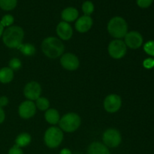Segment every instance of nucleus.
<instances>
[{
	"instance_id": "a211bd4d",
	"label": "nucleus",
	"mask_w": 154,
	"mask_h": 154,
	"mask_svg": "<svg viewBox=\"0 0 154 154\" xmlns=\"http://www.w3.org/2000/svg\"><path fill=\"white\" fill-rule=\"evenodd\" d=\"M45 118L46 121L51 125L57 124L60 120L58 111L54 108H50L47 110L45 114Z\"/></svg>"
},
{
	"instance_id": "4468645a",
	"label": "nucleus",
	"mask_w": 154,
	"mask_h": 154,
	"mask_svg": "<svg viewBox=\"0 0 154 154\" xmlns=\"http://www.w3.org/2000/svg\"><path fill=\"white\" fill-rule=\"evenodd\" d=\"M93 23V19L90 17V16L84 15L77 19L75 23V29L77 31L81 33L87 32L91 29Z\"/></svg>"
},
{
	"instance_id": "cd10ccee",
	"label": "nucleus",
	"mask_w": 154,
	"mask_h": 154,
	"mask_svg": "<svg viewBox=\"0 0 154 154\" xmlns=\"http://www.w3.org/2000/svg\"><path fill=\"white\" fill-rule=\"evenodd\" d=\"M143 66L145 69H150L154 67V58L145 59L143 62Z\"/></svg>"
},
{
	"instance_id": "a878e982",
	"label": "nucleus",
	"mask_w": 154,
	"mask_h": 154,
	"mask_svg": "<svg viewBox=\"0 0 154 154\" xmlns=\"http://www.w3.org/2000/svg\"><path fill=\"white\" fill-rule=\"evenodd\" d=\"M144 51L146 54L154 57V41H148L144 45Z\"/></svg>"
},
{
	"instance_id": "6e6552de",
	"label": "nucleus",
	"mask_w": 154,
	"mask_h": 154,
	"mask_svg": "<svg viewBox=\"0 0 154 154\" xmlns=\"http://www.w3.org/2000/svg\"><path fill=\"white\" fill-rule=\"evenodd\" d=\"M23 94L28 100L35 101L41 97L42 87L36 81H30L27 83L23 89Z\"/></svg>"
},
{
	"instance_id": "393cba45",
	"label": "nucleus",
	"mask_w": 154,
	"mask_h": 154,
	"mask_svg": "<svg viewBox=\"0 0 154 154\" xmlns=\"http://www.w3.org/2000/svg\"><path fill=\"white\" fill-rule=\"evenodd\" d=\"M8 66L10 69H11L13 71L19 70L22 67V63L18 58H13L9 61Z\"/></svg>"
},
{
	"instance_id": "9b49d317",
	"label": "nucleus",
	"mask_w": 154,
	"mask_h": 154,
	"mask_svg": "<svg viewBox=\"0 0 154 154\" xmlns=\"http://www.w3.org/2000/svg\"><path fill=\"white\" fill-rule=\"evenodd\" d=\"M60 63L65 69L69 71H75L78 69L80 62L77 56L71 53H66L62 55Z\"/></svg>"
},
{
	"instance_id": "f3484780",
	"label": "nucleus",
	"mask_w": 154,
	"mask_h": 154,
	"mask_svg": "<svg viewBox=\"0 0 154 154\" xmlns=\"http://www.w3.org/2000/svg\"><path fill=\"white\" fill-rule=\"evenodd\" d=\"M14 77V71L9 67H3L0 69V83L4 84H8L11 82Z\"/></svg>"
},
{
	"instance_id": "9d476101",
	"label": "nucleus",
	"mask_w": 154,
	"mask_h": 154,
	"mask_svg": "<svg viewBox=\"0 0 154 154\" xmlns=\"http://www.w3.org/2000/svg\"><path fill=\"white\" fill-rule=\"evenodd\" d=\"M124 38V42L126 47L133 50L138 49L139 48H141V45H143V42H144V39H143L141 33L136 31L127 32Z\"/></svg>"
},
{
	"instance_id": "412c9836",
	"label": "nucleus",
	"mask_w": 154,
	"mask_h": 154,
	"mask_svg": "<svg viewBox=\"0 0 154 154\" xmlns=\"http://www.w3.org/2000/svg\"><path fill=\"white\" fill-rule=\"evenodd\" d=\"M17 0H0V8L4 11H11L16 8Z\"/></svg>"
},
{
	"instance_id": "f257e3e1",
	"label": "nucleus",
	"mask_w": 154,
	"mask_h": 154,
	"mask_svg": "<svg viewBox=\"0 0 154 154\" xmlns=\"http://www.w3.org/2000/svg\"><path fill=\"white\" fill-rule=\"evenodd\" d=\"M24 31L20 26H11L5 29L2 35V42L8 48H17L23 44Z\"/></svg>"
},
{
	"instance_id": "bb28decb",
	"label": "nucleus",
	"mask_w": 154,
	"mask_h": 154,
	"mask_svg": "<svg viewBox=\"0 0 154 154\" xmlns=\"http://www.w3.org/2000/svg\"><path fill=\"white\" fill-rule=\"evenodd\" d=\"M153 2V0H136V3L138 7L141 8H147Z\"/></svg>"
},
{
	"instance_id": "1a4fd4ad",
	"label": "nucleus",
	"mask_w": 154,
	"mask_h": 154,
	"mask_svg": "<svg viewBox=\"0 0 154 154\" xmlns=\"http://www.w3.org/2000/svg\"><path fill=\"white\" fill-rule=\"evenodd\" d=\"M122 105V100L117 94H110L104 100V108L108 113H115L120 110Z\"/></svg>"
},
{
	"instance_id": "20e7f679",
	"label": "nucleus",
	"mask_w": 154,
	"mask_h": 154,
	"mask_svg": "<svg viewBox=\"0 0 154 154\" xmlns=\"http://www.w3.org/2000/svg\"><path fill=\"white\" fill-rule=\"evenodd\" d=\"M63 132L60 128L51 126L47 129L44 135L45 144L49 148H57L63 142Z\"/></svg>"
},
{
	"instance_id": "ddd939ff",
	"label": "nucleus",
	"mask_w": 154,
	"mask_h": 154,
	"mask_svg": "<svg viewBox=\"0 0 154 154\" xmlns=\"http://www.w3.org/2000/svg\"><path fill=\"white\" fill-rule=\"evenodd\" d=\"M57 34L62 40H69L73 35V29L69 23L62 21L57 26Z\"/></svg>"
},
{
	"instance_id": "2f4dec72",
	"label": "nucleus",
	"mask_w": 154,
	"mask_h": 154,
	"mask_svg": "<svg viewBox=\"0 0 154 154\" xmlns=\"http://www.w3.org/2000/svg\"><path fill=\"white\" fill-rule=\"evenodd\" d=\"M60 154H72V151L68 148H63L60 150Z\"/></svg>"
},
{
	"instance_id": "c85d7f7f",
	"label": "nucleus",
	"mask_w": 154,
	"mask_h": 154,
	"mask_svg": "<svg viewBox=\"0 0 154 154\" xmlns=\"http://www.w3.org/2000/svg\"><path fill=\"white\" fill-rule=\"evenodd\" d=\"M8 154H24V153L22 149L15 144V145H14L11 148L9 149L8 153Z\"/></svg>"
},
{
	"instance_id": "2eb2a0df",
	"label": "nucleus",
	"mask_w": 154,
	"mask_h": 154,
	"mask_svg": "<svg viewBox=\"0 0 154 154\" xmlns=\"http://www.w3.org/2000/svg\"><path fill=\"white\" fill-rule=\"evenodd\" d=\"M87 154H111L108 147L102 143L95 141L90 144L87 149Z\"/></svg>"
},
{
	"instance_id": "dca6fc26",
	"label": "nucleus",
	"mask_w": 154,
	"mask_h": 154,
	"mask_svg": "<svg viewBox=\"0 0 154 154\" xmlns=\"http://www.w3.org/2000/svg\"><path fill=\"white\" fill-rule=\"evenodd\" d=\"M78 11L73 7H68L62 11L61 17L63 21L66 23L73 22L78 17Z\"/></svg>"
},
{
	"instance_id": "aec40b11",
	"label": "nucleus",
	"mask_w": 154,
	"mask_h": 154,
	"mask_svg": "<svg viewBox=\"0 0 154 154\" xmlns=\"http://www.w3.org/2000/svg\"><path fill=\"white\" fill-rule=\"evenodd\" d=\"M17 49L25 56H32L35 53V48L31 44H22Z\"/></svg>"
},
{
	"instance_id": "0eeeda50",
	"label": "nucleus",
	"mask_w": 154,
	"mask_h": 154,
	"mask_svg": "<svg viewBox=\"0 0 154 154\" xmlns=\"http://www.w3.org/2000/svg\"><path fill=\"white\" fill-rule=\"evenodd\" d=\"M102 141L106 147L115 148L121 143L122 137L118 130L115 129H108L104 132Z\"/></svg>"
},
{
	"instance_id": "f03ea898",
	"label": "nucleus",
	"mask_w": 154,
	"mask_h": 154,
	"mask_svg": "<svg viewBox=\"0 0 154 154\" xmlns=\"http://www.w3.org/2000/svg\"><path fill=\"white\" fill-rule=\"evenodd\" d=\"M42 50L48 58L57 59L63 54L65 46L60 39L55 37H48L42 42Z\"/></svg>"
},
{
	"instance_id": "72a5a7b5",
	"label": "nucleus",
	"mask_w": 154,
	"mask_h": 154,
	"mask_svg": "<svg viewBox=\"0 0 154 154\" xmlns=\"http://www.w3.org/2000/svg\"><path fill=\"white\" fill-rule=\"evenodd\" d=\"M75 154H80V153H75Z\"/></svg>"
},
{
	"instance_id": "423d86ee",
	"label": "nucleus",
	"mask_w": 154,
	"mask_h": 154,
	"mask_svg": "<svg viewBox=\"0 0 154 154\" xmlns=\"http://www.w3.org/2000/svg\"><path fill=\"white\" fill-rule=\"evenodd\" d=\"M126 50L127 47L125 42L121 39H115L111 41L108 48L109 55L115 60H120L123 58L126 55Z\"/></svg>"
},
{
	"instance_id": "473e14b6",
	"label": "nucleus",
	"mask_w": 154,
	"mask_h": 154,
	"mask_svg": "<svg viewBox=\"0 0 154 154\" xmlns=\"http://www.w3.org/2000/svg\"><path fill=\"white\" fill-rule=\"evenodd\" d=\"M4 31H5L4 26H3L1 24V23H0V38L2 37V35H3V32H4Z\"/></svg>"
},
{
	"instance_id": "5701e85b",
	"label": "nucleus",
	"mask_w": 154,
	"mask_h": 154,
	"mask_svg": "<svg viewBox=\"0 0 154 154\" xmlns=\"http://www.w3.org/2000/svg\"><path fill=\"white\" fill-rule=\"evenodd\" d=\"M94 5L91 1H86L83 3L82 11L86 16H90V14H92L94 11Z\"/></svg>"
},
{
	"instance_id": "6ab92c4d",
	"label": "nucleus",
	"mask_w": 154,
	"mask_h": 154,
	"mask_svg": "<svg viewBox=\"0 0 154 154\" xmlns=\"http://www.w3.org/2000/svg\"><path fill=\"white\" fill-rule=\"evenodd\" d=\"M32 137L31 135L26 132H23V133L17 135L15 139V144L18 146L19 147L22 148V147H25L28 146L29 144L31 143Z\"/></svg>"
},
{
	"instance_id": "4be33fe9",
	"label": "nucleus",
	"mask_w": 154,
	"mask_h": 154,
	"mask_svg": "<svg viewBox=\"0 0 154 154\" xmlns=\"http://www.w3.org/2000/svg\"><path fill=\"white\" fill-rule=\"evenodd\" d=\"M36 108L39 109L40 111H47L49 109L50 102L48 99L45 97H39L35 100Z\"/></svg>"
},
{
	"instance_id": "c756f323",
	"label": "nucleus",
	"mask_w": 154,
	"mask_h": 154,
	"mask_svg": "<svg viewBox=\"0 0 154 154\" xmlns=\"http://www.w3.org/2000/svg\"><path fill=\"white\" fill-rule=\"evenodd\" d=\"M9 100L8 99L7 96H2L0 97V107L3 108V107H5L6 105H8V104Z\"/></svg>"
},
{
	"instance_id": "7ed1b4c3",
	"label": "nucleus",
	"mask_w": 154,
	"mask_h": 154,
	"mask_svg": "<svg viewBox=\"0 0 154 154\" xmlns=\"http://www.w3.org/2000/svg\"><path fill=\"white\" fill-rule=\"evenodd\" d=\"M107 29L112 37L120 39L124 38L128 32V24L121 17H114L109 20Z\"/></svg>"
},
{
	"instance_id": "b1692460",
	"label": "nucleus",
	"mask_w": 154,
	"mask_h": 154,
	"mask_svg": "<svg viewBox=\"0 0 154 154\" xmlns=\"http://www.w3.org/2000/svg\"><path fill=\"white\" fill-rule=\"evenodd\" d=\"M14 22V18L11 14H5L2 17L0 23L2 25L5 27H10L11 26L12 24Z\"/></svg>"
},
{
	"instance_id": "f8f14e48",
	"label": "nucleus",
	"mask_w": 154,
	"mask_h": 154,
	"mask_svg": "<svg viewBox=\"0 0 154 154\" xmlns=\"http://www.w3.org/2000/svg\"><path fill=\"white\" fill-rule=\"evenodd\" d=\"M36 106L32 101L26 100L23 102L18 108V114L23 119H29L35 115Z\"/></svg>"
},
{
	"instance_id": "39448f33",
	"label": "nucleus",
	"mask_w": 154,
	"mask_h": 154,
	"mask_svg": "<svg viewBox=\"0 0 154 154\" xmlns=\"http://www.w3.org/2000/svg\"><path fill=\"white\" fill-rule=\"evenodd\" d=\"M81 119L76 113H68L60 120L59 125L62 131L66 132H74L80 127Z\"/></svg>"
},
{
	"instance_id": "7c9ffc66",
	"label": "nucleus",
	"mask_w": 154,
	"mask_h": 154,
	"mask_svg": "<svg viewBox=\"0 0 154 154\" xmlns=\"http://www.w3.org/2000/svg\"><path fill=\"white\" fill-rule=\"evenodd\" d=\"M5 120V113L3 110V108L0 107V124H2Z\"/></svg>"
}]
</instances>
